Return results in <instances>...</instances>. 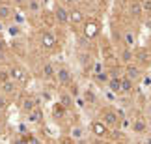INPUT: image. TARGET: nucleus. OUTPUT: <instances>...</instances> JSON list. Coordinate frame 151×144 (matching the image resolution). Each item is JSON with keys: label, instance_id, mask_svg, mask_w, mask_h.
I'll list each match as a JSON object with an SVG mask.
<instances>
[{"label": "nucleus", "instance_id": "f257e3e1", "mask_svg": "<svg viewBox=\"0 0 151 144\" xmlns=\"http://www.w3.org/2000/svg\"><path fill=\"white\" fill-rule=\"evenodd\" d=\"M39 45L45 49V51H54L58 47V38L56 34L52 30H47V28H43L41 32H39Z\"/></svg>", "mask_w": 151, "mask_h": 144}, {"label": "nucleus", "instance_id": "f03ea898", "mask_svg": "<svg viewBox=\"0 0 151 144\" xmlns=\"http://www.w3.org/2000/svg\"><path fill=\"white\" fill-rule=\"evenodd\" d=\"M54 80L58 82V86H69L73 82V73L67 66H58L56 73H54Z\"/></svg>", "mask_w": 151, "mask_h": 144}, {"label": "nucleus", "instance_id": "7ed1b4c3", "mask_svg": "<svg viewBox=\"0 0 151 144\" xmlns=\"http://www.w3.org/2000/svg\"><path fill=\"white\" fill-rule=\"evenodd\" d=\"M9 79L15 80L19 86H22V84H26L28 80H30V75H28V71L24 67H21V66H9Z\"/></svg>", "mask_w": 151, "mask_h": 144}, {"label": "nucleus", "instance_id": "20e7f679", "mask_svg": "<svg viewBox=\"0 0 151 144\" xmlns=\"http://www.w3.org/2000/svg\"><path fill=\"white\" fill-rule=\"evenodd\" d=\"M101 122L106 124L108 127H119L121 125V116L114 111V109H106V111H103V114H101Z\"/></svg>", "mask_w": 151, "mask_h": 144}, {"label": "nucleus", "instance_id": "39448f33", "mask_svg": "<svg viewBox=\"0 0 151 144\" xmlns=\"http://www.w3.org/2000/svg\"><path fill=\"white\" fill-rule=\"evenodd\" d=\"M54 21H56L60 26L69 25V8H67L65 4L58 2V4L54 6Z\"/></svg>", "mask_w": 151, "mask_h": 144}, {"label": "nucleus", "instance_id": "423d86ee", "mask_svg": "<svg viewBox=\"0 0 151 144\" xmlns=\"http://www.w3.org/2000/svg\"><path fill=\"white\" fill-rule=\"evenodd\" d=\"M0 94H4L6 97L13 99V97H17V94H19V84L11 79L4 80V82H0Z\"/></svg>", "mask_w": 151, "mask_h": 144}, {"label": "nucleus", "instance_id": "0eeeda50", "mask_svg": "<svg viewBox=\"0 0 151 144\" xmlns=\"http://www.w3.org/2000/svg\"><path fill=\"white\" fill-rule=\"evenodd\" d=\"M86 135H88V131H86V127L82 124H71V127H69V137L80 144V142H84L86 140Z\"/></svg>", "mask_w": 151, "mask_h": 144}, {"label": "nucleus", "instance_id": "6e6552de", "mask_svg": "<svg viewBox=\"0 0 151 144\" xmlns=\"http://www.w3.org/2000/svg\"><path fill=\"white\" fill-rule=\"evenodd\" d=\"M82 25H84L82 34H84L86 39H95L97 36H99V30H101V28H99V22H97V21L90 19V21H84Z\"/></svg>", "mask_w": 151, "mask_h": 144}, {"label": "nucleus", "instance_id": "1a4fd4ad", "mask_svg": "<svg viewBox=\"0 0 151 144\" xmlns=\"http://www.w3.org/2000/svg\"><path fill=\"white\" fill-rule=\"evenodd\" d=\"M54 73H56V66L50 60H45L39 67V77L43 80H54Z\"/></svg>", "mask_w": 151, "mask_h": 144}, {"label": "nucleus", "instance_id": "9d476101", "mask_svg": "<svg viewBox=\"0 0 151 144\" xmlns=\"http://www.w3.org/2000/svg\"><path fill=\"white\" fill-rule=\"evenodd\" d=\"M132 58L136 60V64L140 67H149L151 66V53L147 49H138L134 54H132Z\"/></svg>", "mask_w": 151, "mask_h": 144}, {"label": "nucleus", "instance_id": "9b49d317", "mask_svg": "<svg viewBox=\"0 0 151 144\" xmlns=\"http://www.w3.org/2000/svg\"><path fill=\"white\" fill-rule=\"evenodd\" d=\"M123 77L131 79L132 82H136V80L142 79V67L138 66V64H127V66H125V75H123Z\"/></svg>", "mask_w": 151, "mask_h": 144}, {"label": "nucleus", "instance_id": "f8f14e48", "mask_svg": "<svg viewBox=\"0 0 151 144\" xmlns=\"http://www.w3.org/2000/svg\"><path fill=\"white\" fill-rule=\"evenodd\" d=\"M108 129L110 127H108L106 124H103L101 120H93V122H91V133H93L95 137H99V139L108 135Z\"/></svg>", "mask_w": 151, "mask_h": 144}, {"label": "nucleus", "instance_id": "ddd939ff", "mask_svg": "<svg viewBox=\"0 0 151 144\" xmlns=\"http://www.w3.org/2000/svg\"><path fill=\"white\" fill-rule=\"evenodd\" d=\"M41 105V101L39 99H36V97H32V96H28V97H24V99L21 101V111L22 112H30V111H34L36 107H39Z\"/></svg>", "mask_w": 151, "mask_h": 144}, {"label": "nucleus", "instance_id": "4468645a", "mask_svg": "<svg viewBox=\"0 0 151 144\" xmlns=\"http://www.w3.org/2000/svg\"><path fill=\"white\" fill-rule=\"evenodd\" d=\"M13 13H15V9H13V4H0V21L2 22H8L13 19Z\"/></svg>", "mask_w": 151, "mask_h": 144}, {"label": "nucleus", "instance_id": "2eb2a0df", "mask_svg": "<svg viewBox=\"0 0 151 144\" xmlns=\"http://www.w3.org/2000/svg\"><path fill=\"white\" fill-rule=\"evenodd\" d=\"M121 41H123V47H129V49H132L136 45V34L132 32V28H125L123 30Z\"/></svg>", "mask_w": 151, "mask_h": 144}, {"label": "nucleus", "instance_id": "dca6fc26", "mask_svg": "<svg viewBox=\"0 0 151 144\" xmlns=\"http://www.w3.org/2000/svg\"><path fill=\"white\" fill-rule=\"evenodd\" d=\"M129 15H131L134 21H140V19H142L144 11H142L140 0H131V4H129Z\"/></svg>", "mask_w": 151, "mask_h": 144}, {"label": "nucleus", "instance_id": "f3484780", "mask_svg": "<svg viewBox=\"0 0 151 144\" xmlns=\"http://www.w3.org/2000/svg\"><path fill=\"white\" fill-rule=\"evenodd\" d=\"M106 88H108V92H112V94H119L121 92V75H110V79L106 82Z\"/></svg>", "mask_w": 151, "mask_h": 144}, {"label": "nucleus", "instance_id": "a211bd4d", "mask_svg": "<svg viewBox=\"0 0 151 144\" xmlns=\"http://www.w3.org/2000/svg\"><path fill=\"white\" fill-rule=\"evenodd\" d=\"M84 21H86V17H84V13H82L80 9H77V8L69 9V22H71L73 26H77V25H82Z\"/></svg>", "mask_w": 151, "mask_h": 144}, {"label": "nucleus", "instance_id": "6ab92c4d", "mask_svg": "<svg viewBox=\"0 0 151 144\" xmlns=\"http://www.w3.org/2000/svg\"><path fill=\"white\" fill-rule=\"evenodd\" d=\"M26 11H28V15H39L43 11L41 0H28L26 2Z\"/></svg>", "mask_w": 151, "mask_h": 144}, {"label": "nucleus", "instance_id": "aec40b11", "mask_svg": "<svg viewBox=\"0 0 151 144\" xmlns=\"http://www.w3.org/2000/svg\"><path fill=\"white\" fill-rule=\"evenodd\" d=\"M58 103H62L65 109L71 111V109L75 107V97L69 94V92H60V96H58Z\"/></svg>", "mask_w": 151, "mask_h": 144}, {"label": "nucleus", "instance_id": "412c9836", "mask_svg": "<svg viewBox=\"0 0 151 144\" xmlns=\"http://www.w3.org/2000/svg\"><path fill=\"white\" fill-rule=\"evenodd\" d=\"M41 120H43V112H41V109H39V107H36L30 112H26V122L28 124H39Z\"/></svg>", "mask_w": 151, "mask_h": 144}, {"label": "nucleus", "instance_id": "4be33fe9", "mask_svg": "<svg viewBox=\"0 0 151 144\" xmlns=\"http://www.w3.org/2000/svg\"><path fill=\"white\" fill-rule=\"evenodd\" d=\"M6 32H8L13 39H17V38L22 36V26L17 25V22H8V25H6Z\"/></svg>", "mask_w": 151, "mask_h": 144}, {"label": "nucleus", "instance_id": "5701e85b", "mask_svg": "<svg viewBox=\"0 0 151 144\" xmlns=\"http://www.w3.org/2000/svg\"><path fill=\"white\" fill-rule=\"evenodd\" d=\"M80 97H82V101L86 105H97V101H99V97H97V94L93 90H84Z\"/></svg>", "mask_w": 151, "mask_h": 144}, {"label": "nucleus", "instance_id": "b1692460", "mask_svg": "<svg viewBox=\"0 0 151 144\" xmlns=\"http://www.w3.org/2000/svg\"><path fill=\"white\" fill-rule=\"evenodd\" d=\"M119 60L123 62L125 66L131 64V62H132V49H129V47H121V49H119Z\"/></svg>", "mask_w": 151, "mask_h": 144}, {"label": "nucleus", "instance_id": "393cba45", "mask_svg": "<svg viewBox=\"0 0 151 144\" xmlns=\"http://www.w3.org/2000/svg\"><path fill=\"white\" fill-rule=\"evenodd\" d=\"M132 90H134V82L127 77H121V92L119 94H131Z\"/></svg>", "mask_w": 151, "mask_h": 144}, {"label": "nucleus", "instance_id": "a878e982", "mask_svg": "<svg viewBox=\"0 0 151 144\" xmlns=\"http://www.w3.org/2000/svg\"><path fill=\"white\" fill-rule=\"evenodd\" d=\"M93 79L97 80V84H106L108 79H110V73H108L106 69H101V71L93 73Z\"/></svg>", "mask_w": 151, "mask_h": 144}, {"label": "nucleus", "instance_id": "bb28decb", "mask_svg": "<svg viewBox=\"0 0 151 144\" xmlns=\"http://www.w3.org/2000/svg\"><path fill=\"white\" fill-rule=\"evenodd\" d=\"M67 111H69V109H65L62 103H56V105L52 107V114H54V118H63L67 114Z\"/></svg>", "mask_w": 151, "mask_h": 144}, {"label": "nucleus", "instance_id": "cd10ccee", "mask_svg": "<svg viewBox=\"0 0 151 144\" xmlns=\"http://www.w3.org/2000/svg\"><path fill=\"white\" fill-rule=\"evenodd\" d=\"M132 131H134V133H144V131H146L144 120H134V122H132Z\"/></svg>", "mask_w": 151, "mask_h": 144}, {"label": "nucleus", "instance_id": "c85d7f7f", "mask_svg": "<svg viewBox=\"0 0 151 144\" xmlns=\"http://www.w3.org/2000/svg\"><path fill=\"white\" fill-rule=\"evenodd\" d=\"M8 79H9V66L0 64V82H4Z\"/></svg>", "mask_w": 151, "mask_h": 144}, {"label": "nucleus", "instance_id": "c756f323", "mask_svg": "<svg viewBox=\"0 0 151 144\" xmlns=\"http://www.w3.org/2000/svg\"><path fill=\"white\" fill-rule=\"evenodd\" d=\"M6 60H8V47H6V43L0 39V64H4Z\"/></svg>", "mask_w": 151, "mask_h": 144}, {"label": "nucleus", "instance_id": "7c9ffc66", "mask_svg": "<svg viewBox=\"0 0 151 144\" xmlns=\"http://www.w3.org/2000/svg\"><path fill=\"white\" fill-rule=\"evenodd\" d=\"M9 97H6L4 94H0V112H4V111H8V107H9Z\"/></svg>", "mask_w": 151, "mask_h": 144}, {"label": "nucleus", "instance_id": "2f4dec72", "mask_svg": "<svg viewBox=\"0 0 151 144\" xmlns=\"http://www.w3.org/2000/svg\"><path fill=\"white\" fill-rule=\"evenodd\" d=\"M140 4H142V11L151 15V0H140Z\"/></svg>", "mask_w": 151, "mask_h": 144}, {"label": "nucleus", "instance_id": "473e14b6", "mask_svg": "<svg viewBox=\"0 0 151 144\" xmlns=\"http://www.w3.org/2000/svg\"><path fill=\"white\" fill-rule=\"evenodd\" d=\"M11 4L15 6V8H26V2L28 0H9Z\"/></svg>", "mask_w": 151, "mask_h": 144}, {"label": "nucleus", "instance_id": "72a5a7b5", "mask_svg": "<svg viewBox=\"0 0 151 144\" xmlns=\"http://www.w3.org/2000/svg\"><path fill=\"white\" fill-rule=\"evenodd\" d=\"M58 144H77V142H75L73 139H71V137H62V139H60V142H58Z\"/></svg>", "mask_w": 151, "mask_h": 144}, {"label": "nucleus", "instance_id": "f704fd0d", "mask_svg": "<svg viewBox=\"0 0 151 144\" xmlns=\"http://www.w3.org/2000/svg\"><path fill=\"white\" fill-rule=\"evenodd\" d=\"M13 144H28V142H26L24 137H15V139H13Z\"/></svg>", "mask_w": 151, "mask_h": 144}, {"label": "nucleus", "instance_id": "c9c22d12", "mask_svg": "<svg viewBox=\"0 0 151 144\" xmlns=\"http://www.w3.org/2000/svg\"><path fill=\"white\" fill-rule=\"evenodd\" d=\"M146 111H147V116H149V118H151V101H149V103H147V107H146Z\"/></svg>", "mask_w": 151, "mask_h": 144}, {"label": "nucleus", "instance_id": "e433bc0d", "mask_svg": "<svg viewBox=\"0 0 151 144\" xmlns=\"http://www.w3.org/2000/svg\"><path fill=\"white\" fill-rule=\"evenodd\" d=\"M144 144H151V135L146 137V140H144Z\"/></svg>", "mask_w": 151, "mask_h": 144}, {"label": "nucleus", "instance_id": "4c0bfd02", "mask_svg": "<svg viewBox=\"0 0 151 144\" xmlns=\"http://www.w3.org/2000/svg\"><path fill=\"white\" fill-rule=\"evenodd\" d=\"M144 84H151V79L149 77H144Z\"/></svg>", "mask_w": 151, "mask_h": 144}, {"label": "nucleus", "instance_id": "58836bf2", "mask_svg": "<svg viewBox=\"0 0 151 144\" xmlns=\"http://www.w3.org/2000/svg\"><path fill=\"white\" fill-rule=\"evenodd\" d=\"M4 30H6V25H4L2 21H0V32H4Z\"/></svg>", "mask_w": 151, "mask_h": 144}, {"label": "nucleus", "instance_id": "ea45409f", "mask_svg": "<svg viewBox=\"0 0 151 144\" xmlns=\"http://www.w3.org/2000/svg\"><path fill=\"white\" fill-rule=\"evenodd\" d=\"M0 4H9V0H0Z\"/></svg>", "mask_w": 151, "mask_h": 144}]
</instances>
